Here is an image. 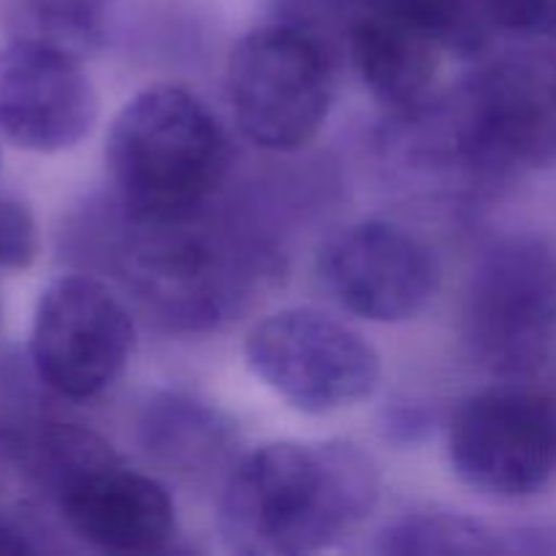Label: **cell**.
Returning a JSON list of instances; mask_svg holds the SVG:
<instances>
[{
  "label": "cell",
  "instance_id": "obj_21",
  "mask_svg": "<svg viewBox=\"0 0 556 556\" xmlns=\"http://www.w3.org/2000/svg\"><path fill=\"white\" fill-rule=\"evenodd\" d=\"M5 443H9V440H5V434H3V432H0V448H3V445H5Z\"/></svg>",
  "mask_w": 556,
  "mask_h": 556
},
{
  "label": "cell",
  "instance_id": "obj_7",
  "mask_svg": "<svg viewBox=\"0 0 556 556\" xmlns=\"http://www.w3.org/2000/svg\"><path fill=\"white\" fill-rule=\"evenodd\" d=\"M244 358L280 400L313 416L367 400L380 380L372 342L315 307H288L258 320L244 340Z\"/></svg>",
  "mask_w": 556,
  "mask_h": 556
},
{
  "label": "cell",
  "instance_id": "obj_19",
  "mask_svg": "<svg viewBox=\"0 0 556 556\" xmlns=\"http://www.w3.org/2000/svg\"><path fill=\"white\" fill-rule=\"evenodd\" d=\"M38 253V231L30 210L14 199H0V266L25 269Z\"/></svg>",
  "mask_w": 556,
  "mask_h": 556
},
{
  "label": "cell",
  "instance_id": "obj_14",
  "mask_svg": "<svg viewBox=\"0 0 556 556\" xmlns=\"http://www.w3.org/2000/svg\"><path fill=\"white\" fill-rule=\"evenodd\" d=\"M106 0H14L5 11L9 38L76 60H85L106 43Z\"/></svg>",
  "mask_w": 556,
  "mask_h": 556
},
{
  "label": "cell",
  "instance_id": "obj_4",
  "mask_svg": "<svg viewBox=\"0 0 556 556\" xmlns=\"http://www.w3.org/2000/svg\"><path fill=\"white\" fill-rule=\"evenodd\" d=\"M443 144L486 177L546 161L556 150V54L510 52L467 76L445 103Z\"/></svg>",
  "mask_w": 556,
  "mask_h": 556
},
{
  "label": "cell",
  "instance_id": "obj_2",
  "mask_svg": "<svg viewBox=\"0 0 556 556\" xmlns=\"http://www.w3.org/2000/svg\"><path fill=\"white\" fill-rule=\"evenodd\" d=\"M231 166V144L201 98L177 85L136 92L112 119L106 168L134 220L195 217Z\"/></svg>",
  "mask_w": 556,
  "mask_h": 556
},
{
  "label": "cell",
  "instance_id": "obj_5",
  "mask_svg": "<svg viewBox=\"0 0 556 556\" xmlns=\"http://www.w3.org/2000/svg\"><path fill=\"white\" fill-rule=\"evenodd\" d=\"M462 334L478 367L527 378L556 345V250L538 237H505L478 261L465 293Z\"/></svg>",
  "mask_w": 556,
  "mask_h": 556
},
{
  "label": "cell",
  "instance_id": "obj_9",
  "mask_svg": "<svg viewBox=\"0 0 556 556\" xmlns=\"http://www.w3.org/2000/svg\"><path fill=\"white\" fill-rule=\"evenodd\" d=\"M136 329L106 282L65 275L47 286L30 329L38 380L65 400H96L123 375Z\"/></svg>",
  "mask_w": 556,
  "mask_h": 556
},
{
  "label": "cell",
  "instance_id": "obj_12",
  "mask_svg": "<svg viewBox=\"0 0 556 556\" xmlns=\"http://www.w3.org/2000/svg\"><path fill=\"white\" fill-rule=\"evenodd\" d=\"M193 220L144 223V237L128 250V275L141 302L168 324H212L228 302L226 261L199 233H185Z\"/></svg>",
  "mask_w": 556,
  "mask_h": 556
},
{
  "label": "cell",
  "instance_id": "obj_3",
  "mask_svg": "<svg viewBox=\"0 0 556 556\" xmlns=\"http://www.w3.org/2000/svg\"><path fill=\"white\" fill-rule=\"evenodd\" d=\"M30 476L76 538L112 554L161 552L177 532V508L155 478L119 465L98 434L43 424L20 445Z\"/></svg>",
  "mask_w": 556,
  "mask_h": 556
},
{
  "label": "cell",
  "instance_id": "obj_20",
  "mask_svg": "<svg viewBox=\"0 0 556 556\" xmlns=\"http://www.w3.org/2000/svg\"><path fill=\"white\" fill-rule=\"evenodd\" d=\"M41 548L43 541L36 521L0 497V554H33Z\"/></svg>",
  "mask_w": 556,
  "mask_h": 556
},
{
  "label": "cell",
  "instance_id": "obj_17",
  "mask_svg": "<svg viewBox=\"0 0 556 556\" xmlns=\"http://www.w3.org/2000/svg\"><path fill=\"white\" fill-rule=\"evenodd\" d=\"M383 554H492L497 541L478 521L456 514L402 516L380 532Z\"/></svg>",
  "mask_w": 556,
  "mask_h": 556
},
{
  "label": "cell",
  "instance_id": "obj_13",
  "mask_svg": "<svg viewBox=\"0 0 556 556\" xmlns=\"http://www.w3.org/2000/svg\"><path fill=\"white\" fill-rule=\"evenodd\" d=\"M348 49L364 87L386 106L413 114L429 98L443 47L405 22L356 11Z\"/></svg>",
  "mask_w": 556,
  "mask_h": 556
},
{
  "label": "cell",
  "instance_id": "obj_1",
  "mask_svg": "<svg viewBox=\"0 0 556 556\" xmlns=\"http://www.w3.org/2000/svg\"><path fill=\"white\" fill-rule=\"evenodd\" d=\"M378 497V465L358 445L271 443L228 476L217 527L233 554H315L356 530Z\"/></svg>",
  "mask_w": 556,
  "mask_h": 556
},
{
  "label": "cell",
  "instance_id": "obj_10",
  "mask_svg": "<svg viewBox=\"0 0 556 556\" xmlns=\"http://www.w3.org/2000/svg\"><path fill=\"white\" fill-rule=\"evenodd\" d=\"M320 280L342 309L375 324H402L438 291V264L407 228L364 220L342 228L320 250Z\"/></svg>",
  "mask_w": 556,
  "mask_h": 556
},
{
  "label": "cell",
  "instance_id": "obj_11",
  "mask_svg": "<svg viewBox=\"0 0 556 556\" xmlns=\"http://www.w3.org/2000/svg\"><path fill=\"white\" fill-rule=\"evenodd\" d=\"M98 119V92L81 60L38 43L0 47V136L27 152L74 150Z\"/></svg>",
  "mask_w": 556,
  "mask_h": 556
},
{
  "label": "cell",
  "instance_id": "obj_16",
  "mask_svg": "<svg viewBox=\"0 0 556 556\" xmlns=\"http://www.w3.org/2000/svg\"><path fill=\"white\" fill-rule=\"evenodd\" d=\"M356 11L391 16L429 38L451 52H478L486 41L492 25L486 0H348Z\"/></svg>",
  "mask_w": 556,
  "mask_h": 556
},
{
  "label": "cell",
  "instance_id": "obj_8",
  "mask_svg": "<svg viewBox=\"0 0 556 556\" xmlns=\"http://www.w3.org/2000/svg\"><path fill=\"white\" fill-rule=\"evenodd\" d=\"M448 462L486 497L538 494L556 476V402L521 386L470 396L448 427Z\"/></svg>",
  "mask_w": 556,
  "mask_h": 556
},
{
  "label": "cell",
  "instance_id": "obj_18",
  "mask_svg": "<svg viewBox=\"0 0 556 556\" xmlns=\"http://www.w3.org/2000/svg\"><path fill=\"white\" fill-rule=\"evenodd\" d=\"M489 20L525 38H556V0H486Z\"/></svg>",
  "mask_w": 556,
  "mask_h": 556
},
{
  "label": "cell",
  "instance_id": "obj_15",
  "mask_svg": "<svg viewBox=\"0 0 556 556\" xmlns=\"http://www.w3.org/2000/svg\"><path fill=\"white\" fill-rule=\"evenodd\" d=\"M228 434L231 429L220 413L177 394L161 396L147 405L141 418V438L147 451L182 470H193L217 459V451L226 445Z\"/></svg>",
  "mask_w": 556,
  "mask_h": 556
},
{
  "label": "cell",
  "instance_id": "obj_6",
  "mask_svg": "<svg viewBox=\"0 0 556 556\" xmlns=\"http://www.w3.org/2000/svg\"><path fill=\"white\" fill-rule=\"evenodd\" d=\"M239 130L271 152H293L318 136L334 101L329 54L296 25H264L239 38L226 71Z\"/></svg>",
  "mask_w": 556,
  "mask_h": 556
}]
</instances>
